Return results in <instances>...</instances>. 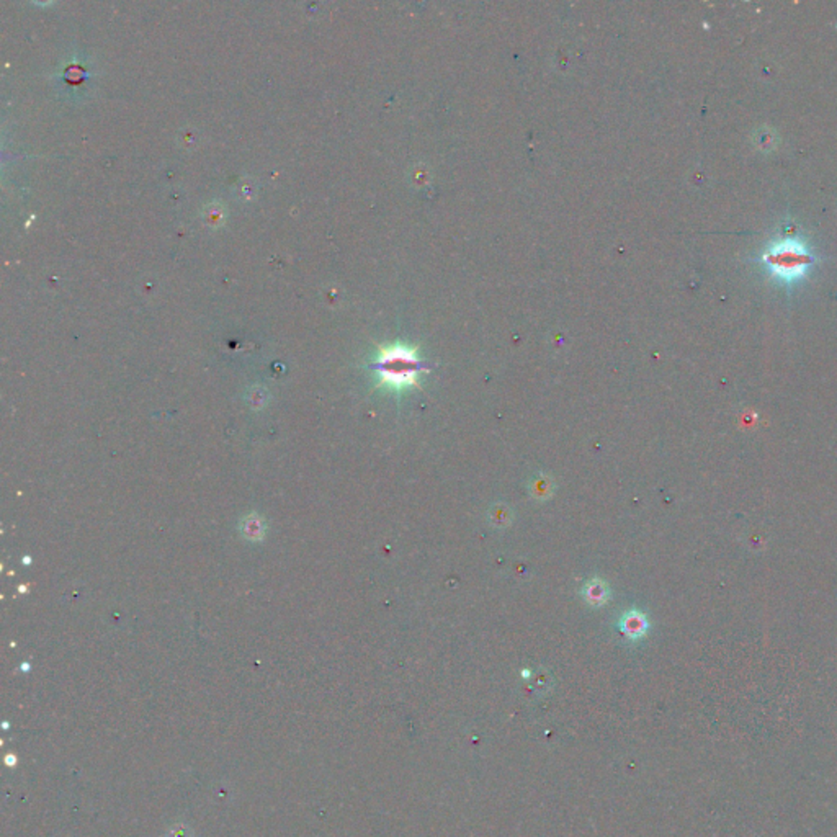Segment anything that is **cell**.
<instances>
[{
	"mask_svg": "<svg viewBox=\"0 0 837 837\" xmlns=\"http://www.w3.org/2000/svg\"><path fill=\"white\" fill-rule=\"evenodd\" d=\"M621 630H623L625 637H628L631 639H637L639 637H643L648 630L646 616H644L643 614H639V612H637V610L628 612V614L623 616V620H621Z\"/></svg>",
	"mask_w": 837,
	"mask_h": 837,
	"instance_id": "3957f363",
	"label": "cell"
},
{
	"mask_svg": "<svg viewBox=\"0 0 837 837\" xmlns=\"http://www.w3.org/2000/svg\"><path fill=\"white\" fill-rule=\"evenodd\" d=\"M378 373L379 386L401 391L404 388H419V377L425 372V365L413 347L396 344L379 349L373 363Z\"/></svg>",
	"mask_w": 837,
	"mask_h": 837,
	"instance_id": "6da1fadb",
	"label": "cell"
},
{
	"mask_svg": "<svg viewBox=\"0 0 837 837\" xmlns=\"http://www.w3.org/2000/svg\"><path fill=\"white\" fill-rule=\"evenodd\" d=\"M585 597H587V601L594 603V605H601L607 601V589L605 585L602 583H598V580H594L585 587Z\"/></svg>",
	"mask_w": 837,
	"mask_h": 837,
	"instance_id": "277c9868",
	"label": "cell"
},
{
	"mask_svg": "<svg viewBox=\"0 0 837 837\" xmlns=\"http://www.w3.org/2000/svg\"><path fill=\"white\" fill-rule=\"evenodd\" d=\"M770 273L785 283H793L804 277L814 262L813 254L798 239H782L772 244L762 255Z\"/></svg>",
	"mask_w": 837,
	"mask_h": 837,
	"instance_id": "7a4b0ae2",
	"label": "cell"
}]
</instances>
